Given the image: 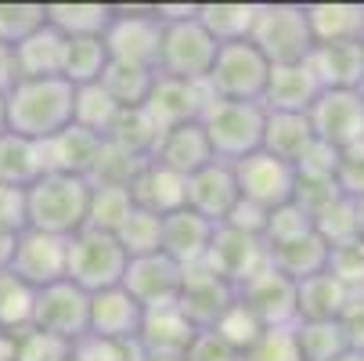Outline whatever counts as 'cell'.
Here are the masks:
<instances>
[{
    "label": "cell",
    "mask_w": 364,
    "mask_h": 361,
    "mask_svg": "<svg viewBox=\"0 0 364 361\" xmlns=\"http://www.w3.org/2000/svg\"><path fill=\"white\" fill-rule=\"evenodd\" d=\"M73 101H76V87L65 83L62 76L18 80L11 87V94L4 98L8 130L26 137V141L43 145L55 134H62L65 127H73Z\"/></svg>",
    "instance_id": "1"
},
{
    "label": "cell",
    "mask_w": 364,
    "mask_h": 361,
    "mask_svg": "<svg viewBox=\"0 0 364 361\" xmlns=\"http://www.w3.org/2000/svg\"><path fill=\"white\" fill-rule=\"evenodd\" d=\"M94 184L76 174H43L26 188L29 199V228L58 239H73L87 228Z\"/></svg>",
    "instance_id": "2"
},
{
    "label": "cell",
    "mask_w": 364,
    "mask_h": 361,
    "mask_svg": "<svg viewBox=\"0 0 364 361\" xmlns=\"http://www.w3.org/2000/svg\"><path fill=\"white\" fill-rule=\"evenodd\" d=\"M267 109L256 101H220L213 98L202 116V130L210 137V148L220 163H242L245 156L264 148Z\"/></svg>",
    "instance_id": "3"
},
{
    "label": "cell",
    "mask_w": 364,
    "mask_h": 361,
    "mask_svg": "<svg viewBox=\"0 0 364 361\" xmlns=\"http://www.w3.org/2000/svg\"><path fill=\"white\" fill-rule=\"evenodd\" d=\"M249 40L271 66H299L318 47L314 29H310V19H306V4H285V0L259 4Z\"/></svg>",
    "instance_id": "4"
},
{
    "label": "cell",
    "mask_w": 364,
    "mask_h": 361,
    "mask_svg": "<svg viewBox=\"0 0 364 361\" xmlns=\"http://www.w3.org/2000/svg\"><path fill=\"white\" fill-rule=\"evenodd\" d=\"M127 264H130L127 249L109 231L83 228V231H76L69 239V268H65V278L73 286H80L83 293H90V296L123 286Z\"/></svg>",
    "instance_id": "5"
},
{
    "label": "cell",
    "mask_w": 364,
    "mask_h": 361,
    "mask_svg": "<svg viewBox=\"0 0 364 361\" xmlns=\"http://www.w3.org/2000/svg\"><path fill=\"white\" fill-rule=\"evenodd\" d=\"M267 76H271V62L256 51L252 40H238V43H220L217 62L205 76L213 98L220 101H264L267 90Z\"/></svg>",
    "instance_id": "6"
},
{
    "label": "cell",
    "mask_w": 364,
    "mask_h": 361,
    "mask_svg": "<svg viewBox=\"0 0 364 361\" xmlns=\"http://www.w3.org/2000/svg\"><path fill=\"white\" fill-rule=\"evenodd\" d=\"M220 43L202 29L198 15L184 22H163V47H159V76L205 83L213 62H217Z\"/></svg>",
    "instance_id": "7"
},
{
    "label": "cell",
    "mask_w": 364,
    "mask_h": 361,
    "mask_svg": "<svg viewBox=\"0 0 364 361\" xmlns=\"http://www.w3.org/2000/svg\"><path fill=\"white\" fill-rule=\"evenodd\" d=\"M101 40H105L112 62L141 66L155 73L159 69V47H163V19L155 15V8H116Z\"/></svg>",
    "instance_id": "8"
},
{
    "label": "cell",
    "mask_w": 364,
    "mask_h": 361,
    "mask_svg": "<svg viewBox=\"0 0 364 361\" xmlns=\"http://www.w3.org/2000/svg\"><path fill=\"white\" fill-rule=\"evenodd\" d=\"M33 329L76 347L90 329V293H83L69 278L40 289L33 303Z\"/></svg>",
    "instance_id": "9"
},
{
    "label": "cell",
    "mask_w": 364,
    "mask_h": 361,
    "mask_svg": "<svg viewBox=\"0 0 364 361\" xmlns=\"http://www.w3.org/2000/svg\"><path fill=\"white\" fill-rule=\"evenodd\" d=\"M65 268H69V239L33 231V228H26L15 239V256H11L8 275H15L33 293L55 282H65Z\"/></svg>",
    "instance_id": "10"
},
{
    "label": "cell",
    "mask_w": 364,
    "mask_h": 361,
    "mask_svg": "<svg viewBox=\"0 0 364 361\" xmlns=\"http://www.w3.org/2000/svg\"><path fill=\"white\" fill-rule=\"evenodd\" d=\"M235 181H238L242 202H252L267 214L292 202L296 195V167H289L285 159L271 156L264 148L245 156L242 163H235Z\"/></svg>",
    "instance_id": "11"
},
{
    "label": "cell",
    "mask_w": 364,
    "mask_h": 361,
    "mask_svg": "<svg viewBox=\"0 0 364 361\" xmlns=\"http://www.w3.org/2000/svg\"><path fill=\"white\" fill-rule=\"evenodd\" d=\"M314 137L332 152L364 141V90H321L314 109L306 113Z\"/></svg>",
    "instance_id": "12"
},
{
    "label": "cell",
    "mask_w": 364,
    "mask_h": 361,
    "mask_svg": "<svg viewBox=\"0 0 364 361\" xmlns=\"http://www.w3.org/2000/svg\"><path fill=\"white\" fill-rule=\"evenodd\" d=\"M205 268H210L217 278H224L228 286H242L249 282L252 275H259L271 261H267V246L259 235H249V231H238V228H228V224H217L213 231V242L205 249Z\"/></svg>",
    "instance_id": "13"
},
{
    "label": "cell",
    "mask_w": 364,
    "mask_h": 361,
    "mask_svg": "<svg viewBox=\"0 0 364 361\" xmlns=\"http://www.w3.org/2000/svg\"><path fill=\"white\" fill-rule=\"evenodd\" d=\"M210 101H213V94L205 83H188V80H173V76L155 73L151 94L144 101V113L163 134V130H173V127H184V123H202Z\"/></svg>",
    "instance_id": "14"
},
{
    "label": "cell",
    "mask_w": 364,
    "mask_h": 361,
    "mask_svg": "<svg viewBox=\"0 0 364 361\" xmlns=\"http://www.w3.org/2000/svg\"><path fill=\"white\" fill-rule=\"evenodd\" d=\"M238 303L264 329H292L296 325V282L274 271L271 264L238 286Z\"/></svg>",
    "instance_id": "15"
},
{
    "label": "cell",
    "mask_w": 364,
    "mask_h": 361,
    "mask_svg": "<svg viewBox=\"0 0 364 361\" xmlns=\"http://www.w3.org/2000/svg\"><path fill=\"white\" fill-rule=\"evenodd\" d=\"M235 300H238V289L228 286L224 278H217L205 264L184 268V282H181L177 307L188 315V322H191L195 329H213V325L231 311Z\"/></svg>",
    "instance_id": "16"
},
{
    "label": "cell",
    "mask_w": 364,
    "mask_h": 361,
    "mask_svg": "<svg viewBox=\"0 0 364 361\" xmlns=\"http://www.w3.org/2000/svg\"><path fill=\"white\" fill-rule=\"evenodd\" d=\"M181 282H184V268L177 261H170L166 253H148V256H134L123 275V289L144 307H163V303H177L181 296Z\"/></svg>",
    "instance_id": "17"
},
{
    "label": "cell",
    "mask_w": 364,
    "mask_h": 361,
    "mask_svg": "<svg viewBox=\"0 0 364 361\" xmlns=\"http://www.w3.org/2000/svg\"><path fill=\"white\" fill-rule=\"evenodd\" d=\"M238 202H242V195H238L231 163L213 159L210 167H202L198 174L188 177V210L205 217L210 224H224Z\"/></svg>",
    "instance_id": "18"
},
{
    "label": "cell",
    "mask_w": 364,
    "mask_h": 361,
    "mask_svg": "<svg viewBox=\"0 0 364 361\" xmlns=\"http://www.w3.org/2000/svg\"><path fill=\"white\" fill-rule=\"evenodd\" d=\"M321 83L306 62L299 66H271L267 90H264V105L267 113H289V116H306L314 109V101L321 98Z\"/></svg>",
    "instance_id": "19"
},
{
    "label": "cell",
    "mask_w": 364,
    "mask_h": 361,
    "mask_svg": "<svg viewBox=\"0 0 364 361\" xmlns=\"http://www.w3.org/2000/svg\"><path fill=\"white\" fill-rule=\"evenodd\" d=\"M144 322V307L123 289H105L90 296V329L94 340H137Z\"/></svg>",
    "instance_id": "20"
},
{
    "label": "cell",
    "mask_w": 364,
    "mask_h": 361,
    "mask_svg": "<svg viewBox=\"0 0 364 361\" xmlns=\"http://www.w3.org/2000/svg\"><path fill=\"white\" fill-rule=\"evenodd\" d=\"M306 66L325 90H364V40L318 43Z\"/></svg>",
    "instance_id": "21"
},
{
    "label": "cell",
    "mask_w": 364,
    "mask_h": 361,
    "mask_svg": "<svg viewBox=\"0 0 364 361\" xmlns=\"http://www.w3.org/2000/svg\"><path fill=\"white\" fill-rule=\"evenodd\" d=\"M198 336V329L188 322V315L177 303H163V307H148L144 322H141V347L148 357H184L191 340Z\"/></svg>",
    "instance_id": "22"
},
{
    "label": "cell",
    "mask_w": 364,
    "mask_h": 361,
    "mask_svg": "<svg viewBox=\"0 0 364 361\" xmlns=\"http://www.w3.org/2000/svg\"><path fill=\"white\" fill-rule=\"evenodd\" d=\"M217 156L210 148V137H205L202 123H184V127H173V130H163L159 145L151 152V163H159L181 177H191L198 174L202 167H210Z\"/></svg>",
    "instance_id": "23"
},
{
    "label": "cell",
    "mask_w": 364,
    "mask_h": 361,
    "mask_svg": "<svg viewBox=\"0 0 364 361\" xmlns=\"http://www.w3.org/2000/svg\"><path fill=\"white\" fill-rule=\"evenodd\" d=\"M130 199L134 206H141V210L148 214H159V217H170L177 210H184L188 206V177L159 167V163H144L130 184Z\"/></svg>",
    "instance_id": "24"
},
{
    "label": "cell",
    "mask_w": 364,
    "mask_h": 361,
    "mask_svg": "<svg viewBox=\"0 0 364 361\" xmlns=\"http://www.w3.org/2000/svg\"><path fill=\"white\" fill-rule=\"evenodd\" d=\"M217 224H210L205 217L191 214L188 206L170 217H163V253L170 261H177L181 268H195L205 261V249L213 242Z\"/></svg>",
    "instance_id": "25"
},
{
    "label": "cell",
    "mask_w": 364,
    "mask_h": 361,
    "mask_svg": "<svg viewBox=\"0 0 364 361\" xmlns=\"http://www.w3.org/2000/svg\"><path fill=\"white\" fill-rule=\"evenodd\" d=\"M101 148V137L87 134L83 127H65L62 134H55L50 141L40 145L43 152V174H76V177H87L90 174V163Z\"/></svg>",
    "instance_id": "26"
},
{
    "label": "cell",
    "mask_w": 364,
    "mask_h": 361,
    "mask_svg": "<svg viewBox=\"0 0 364 361\" xmlns=\"http://www.w3.org/2000/svg\"><path fill=\"white\" fill-rule=\"evenodd\" d=\"M15 66H18V80H55V76H62L65 36L55 26L36 29L29 40H22L15 47Z\"/></svg>",
    "instance_id": "27"
},
{
    "label": "cell",
    "mask_w": 364,
    "mask_h": 361,
    "mask_svg": "<svg viewBox=\"0 0 364 361\" xmlns=\"http://www.w3.org/2000/svg\"><path fill=\"white\" fill-rule=\"evenodd\" d=\"M267 261L285 278L303 282V278H314V275H321L328 268V242L318 231H310V235H299V239H292L285 246L267 249Z\"/></svg>",
    "instance_id": "28"
},
{
    "label": "cell",
    "mask_w": 364,
    "mask_h": 361,
    "mask_svg": "<svg viewBox=\"0 0 364 361\" xmlns=\"http://www.w3.org/2000/svg\"><path fill=\"white\" fill-rule=\"evenodd\" d=\"M346 303L350 293L328 271L296 282V322H339Z\"/></svg>",
    "instance_id": "29"
},
{
    "label": "cell",
    "mask_w": 364,
    "mask_h": 361,
    "mask_svg": "<svg viewBox=\"0 0 364 361\" xmlns=\"http://www.w3.org/2000/svg\"><path fill=\"white\" fill-rule=\"evenodd\" d=\"M259 4H245V0H210V4H198V22L217 43H238L252 36Z\"/></svg>",
    "instance_id": "30"
},
{
    "label": "cell",
    "mask_w": 364,
    "mask_h": 361,
    "mask_svg": "<svg viewBox=\"0 0 364 361\" xmlns=\"http://www.w3.org/2000/svg\"><path fill=\"white\" fill-rule=\"evenodd\" d=\"M116 4H90V0H76V4H43L47 26H55L65 40L73 36H105L112 22Z\"/></svg>",
    "instance_id": "31"
},
{
    "label": "cell",
    "mask_w": 364,
    "mask_h": 361,
    "mask_svg": "<svg viewBox=\"0 0 364 361\" xmlns=\"http://www.w3.org/2000/svg\"><path fill=\"white\" fill-rule=\"evenodd\" d=\"M314 127L306 116H289V113H267V127H264V152L285 159L289 167H296L306 148L314 145Z\"/></svg>",
    "instance_id": "32"
},
{
    "label": "cell",
    "mask_w": 364,
    "mask_h": 361,
    "mask_svg": "<svg viewBox=\"0 0 364 361\" xmlns=\"http://www.w3.org/2000/svg\"><path fill=\"white\" fill-rule=\"evenodd\" d=\"M43 177V152L36 141H26L11 130L0 134V184L29 188Z\"/></svg>",
    "instance_id": "33"
},
{
    "label": "cell",
    "mask_w": 364,
    "mask_h": 361,
    "mask_svg": "<svg viewBox=\"0 0 364 361\" xmlns=\"http://www.w3.org/2000/svg\"><path fill=\"white\" fill-rule=\"evenodd\" d=\"M109 47L101 36H73L65 40V66H62V80L73 87H90L101 83L109 69Z\"/></svg>",
    "instance_id": "34"
},
{
    "label": "cell",
    "mask_w": 364,
    "mask_h": 361,
    "mask_svg": "<svg viewBox=\"0 0 364 361\" xmlns=\"http://www.w3.org/2000/svg\"><path fill=\"white\" fill-rule=\"evenodd\" d=\"M306 19L318 43L364 40V4H306Z\"/></svg>",
    "instance_id": "35"
},
{
    "label": "cell",
    "mask_w": 364,
    "mask_h": 361,
    "mask_svg": "<svg viewBox=\"0 0 364 361\" xmlns=\"http://www.w3.org/2000/svg\"><path fill=\"white\" fill-rule=\"evenodd\" d=\"M119 105L109 98V90L101 87V83H90V87H76V101H73V123L83 127L87 134L101 137L105 141L109 130L116 127L119 120Z\"/></svg>",
    "instance_id": "36"
},
{
    "label": "cell",
    "mask_w": 364,
    "mask_h": 361,
    "mask_svg": "<svg viewBox=\"0 0 364 361\" xmlns=\"http://www.w3.org/2000/svg\"><path fill=\"white\" fill-rule=\"evenodd\" d=\"M155 73L141 69V66H123V62H109L105 76H101V87L109 90V98L119 109H144V101L151 94Z\"/></svg>",
    "instance_id": "37"
},
{
    "label": "cell",
    "mask_w": 364,
    "mask_h": 361,
    "mask_svg": "<svg viewBox=\"0 0 364 361\" xmlns=\"http://www.w3.org/2000/svg\"><path fill=\"white\" fill-rule=\"evenodd\" d=\"M159 137H163L159 127L148 120L144 109H123L105 141L127 148L130 156H137V159H151V152H155V145H159Z\"/></svg>",
    "instance_id": "38"
},
{
    "label": "cell",
    "mask_w": 364,
    "mask_h": 361,
    "mask_svg": "<svg viewBox=\"0 0 364 361\" xmlns=\"http://www.w3.org/2000/svg\"><path fill=\"white\" fill-rule=\"evenodd\" d=\"M296 347L303 361H336L346 354V340L339 322H296Z\"/></svg>",
    "instance_id": "39"
},
{
    "label": "cell",
    "mask_w": 364,
    "mask_h": 361,
    "mask_svg": "<svg viewBox=\"0 0 364 361\" xmlns=\"http://www.w3.org/2000/svg\"><path fill=\"white\" fill-rule=\"evenodd\" d=\"M130 210H134L130 188H119V184H94V192H90L87 228H97V231L116 235L119 224L130 217Z\"/></svg>",
    "instance_id": "40"
},
{
    "label": "cell",
    "mask_w": 364,
    "mask_h": 361,
    "mask_svg": "<svg viewBox=\"0 0 364 361\" xmlns=\"http://www.w3.org/2000/svg\"><path fill=\"white\" fill-rule=\"evenodd\" d=\"M116 239L127 249L130 261H134V256H148V253H163V217L134 206L130 217L119 224Z\"/></svg>",
    "instance_id": "41"
},
{
    "label": "cell",
    "mask_w": 364,
    "mask_h": 361,
    "mask_svg": "<svg viewBox=\"0 0 364 361\" xmlns=\"http://www.w3.org/2000/svg\"><path fill=\"white\" fill-rule=\"evenodd\" d=\"M144 163H148V159L130 156L127 148H119V145H112V141H101L97 156H94V163H90L87 181H90V184H119V188H130L134 177H137V170H141Z\"/></svg>",
    "instance_id": "42"
},
{
    "label": "cell",
    "mask_w": 364,
    "mask_h": 361,
    "mask_svg": "<svg viewBox=\"0 0 364 361\" xmlns=\"http://www.w3.org/2000/svg\"><path fill=\"white\" fill-rule=\"evenodd\" d=\"M33 303H36V293L29 286H22L8 271H0V329L11 336L33 329Z\"/></svg>",
    "instance_id": "43"
},
{
    "label": "cell",
    "mask_w": 364,
    "mask_h": 361,
    "mask_svg": "<svg viewBox=\"0 0 364 361\" xmlns=\"http://www.w3.org/2000/svg\"><path fill=\"white\" fill-rule=\"evenodd\" d=\"M43 26H47V15H43V4H36V0H0V43L18 47Z\"/></svg>",
    "instance_id": "44"
},
{
    "label": "cell",
    "mask_w": 364,
    "mask_h": 361,
    "mask_svg": "<svg viewBox=\"0 0 364 361\" xmlns=\"http://www.w3.org/2000/svg\"><path fill=\"white\" fill-rule=\"evenodd\" d=\"M350 296H364V239H346L328 246V268H325Z\"/></svg>",
    "instance_id": "45"
},
{
    "label": "cell",
    "mask_w": 364,
    "mask_h": 361,
    "mask_svg": "<svg viewBox=\"0 0 364 361\" xmlns=\"http://www.w3.org/2000/svg\"><path fill=\"white\" fill-rule=\"evenodd\" d=\"M314 231V217H310L299 202H285L278 210L267 214V224H264V246L274 249V246H285L299 235H310Z\"/></svg>",
    "instance_id": "46"
},
{
    "label": "cell",
    "mask_w": 364,
    "mask_h": 361,
    "mask_svg": "<svg viewBox=\"0 0 364 361\" xmlns=\"http://www.w3.org/2000/svg\"><path fill=\"white\" fill-rule=\"evenodd\" d=\"M314 231L328 246H339V242L353 239L357 235V206H353V199L336 195L328 206H321V210L314 214Z\"/></svg>",
    "instance_id": "47"
},
{
    "label": "cell",
    "mask_w": 364,
    "mask_h": 361,
    "mask_svg": "<svg viewBox=\"0 0 364 361\" xmlns=\"http://www.w3.org/2000/svg\"><path fill=\"white\" fill-rule=\"evenodd\" d=\"M73 357L76 361H148L141 340H94V336H83L73 347Z\"/></svg>",
    "instance_id": "48"
},
{
    "label": "cell",
    "mask_w": 364,
    "mask_h": 361,
    "mask_svg": "<svg viewBox=\"0 0 364 361\" xmlns=\"http://www.w3.org/2000/svg\"><path fill=\"white\" fill-rule=\"evenodd\" d=\"M213 333H217V336H220L228 347H235L238 354H245V350H249V347L259 340L264 325H259V322H256V318L245 311V307L235 300V303H231V311H228V315H224V318L213 325Z\"/></svg>",
    "instance_id": "49"
},
{
    "label": "cell",
    "mask_w": 364,
    "mask_h": 361,
    "mask_svg": "<svg viewBox=\"0 0 364 361\" xmlns=\"http://www.w3.org/2000/svg\"><path fill=\"white\" fill-rule=\"evenodd\" d=\"M242 361H303L292 329H264L259 340L242 354Z\"/></svg>",
    "instance_id": "50"
},
{
    "label": "cell",
    "mask_w": 364,
    "mask_h": 361,
    "mask_svg": "<svg viewBox=\"0 0 364 361\" xmlns=\"http://www.w3.org/2000/svg\"><path fill=\"white\" fill-rule=\"evenodd\" d=\"M336 188L346 199H364V141L336 152Z\"/></svg>",
    "instance_id": "51"
},
{
    "label": "cell",
    "mask_w": 364,
    "mask_h": 361,
    "mask_svg": "<svg viewBox=\"0 0 364 361\" xmlns=\"http://www.w3.org/2000/svg\"><path fill=\"white\" fill-rule=\"evenodd\" d=\"M73 354L69 343L47 336L40 329H26L15 336V361H65Z\"/></svg>",
    "instance_id": "52"
},
{
    "label": "cell",
    "mask_w": 364,
    "mask_h": 361,
    "mask_svg": "<svg viewBox=\"0 0 364 361\" xmlns=\"http://www.w3.org/2000/svg\"><path fill=\"white\" fill-rule=\"evenodd\" d=\"M26 228H29V199H26V188L0 184V231L22 235Z\"/></svg>",
    "instance_id": "53"
},
{
    "label": "cell",
    "mask_w": 364,
    "mask_h": 361,
    "mask_svg": "<svg viewBox=\"0 0 364 361\" xmlns=\"http://www.w3.org/2000/svg\"><path fill=\"white\" fill-rule=\"evenodd\" d=\"M184 361H242V354L235 347H228L213 329H198V336L191 340Z\"/></svg>",
    "instance_id": "54"
},
{
    "label": "cell",
    "mask_w": 364,
    "mask_h": 361,
    "mask_svg": "<svg viewBox=\"0 0 364 361\" xmlns=\"http://www.w3.org/2000/svg\"><path fill=\"white\" fill-rule=\"evenodd\" d=\"M339 329H343L346 350L364 354V296H350V303L339 315Z\"/></svg>",
    "instance_id": "55"
},
{
    "label": "cell",
    "mask_w": 364,
    "mask_h": 361,
    "mask_svg": "<svg viewBox=\"0 0 364 361\" xmlns=\"http://www.w3.org/2000/svg\"><path fill=\"white\" fill-rule=\"evenodd\" d=\"M15 83H18V66H15V47H8V43H0V98H8Z\"/></svg>",
    "instance_id": "56"
},
{
    "label": "cell",
    "mask_w": 364,
    "mask_h": 361,
    "mask_svg": "<svg viewBox=\"0 0 364 361\" xmlns=\"http://www.w3.org/2000/svg\"><path fill=\"white\" fill-rule=\"evenodd\" d=\"M15 239H18V235L0 231V271H8V268H11V256H15Z\"/></svg>",
    "instance_id": "57"
},
{
    "label": "cell",
    "mask_w": 364,
    "mask_h": 361,
    "mask_svg": "<svg viewBox=\"0 0 364 361\" xmlns=\"http://www.w3.org/2000/svg\"><path fill=\"white\" fill-rule=\"evenodd\" d=\"M0 361H15V336L0 329Z\"/></svg>",
    "instance_id": "58"
},
{
    "label": "cell",
    "mask_w": 364,
    "mask_h": 361,
    "mask_svg": "<svg viewBox=\"0 0 364 361\" xmlns=\"http://www.w3.org/2000/svg\"><path fill=\"white\" fill-rule=\"evenodd\" d=\"M353 206H357V239H364V199H357Z\"/></svg>",
    "instance_id": "59"
},
{
    "label": "cell",
    "mask_w": 364,
    "mask_h": 361,
    "mask_svg": "<svg viewBox=\"0 0 364 361\" xmlns=\"http://www.w3.org/2000/svg\"><path fill=\"white\" fill-rule=\"evenodd\" d=\"M336 361H364V354H353V350H346L343 357H336Z\"/></svg>",
    "instance_id": "60"
},
{
    "label": "cell",
    "mask_w": 364,
    "mask_h": 361,
    "mask_svg": "<svg viewBox=\"0 0 364 361\" xmlns=\"http://www.w3.org/2000/svg\"><path fill=\"white\" fill-rule=\"evenodd\" d=\"M148 361H184V357H148Z\"/></svg>",
    "instance_id": "61"
},
{
    "label": "cell",
    "mask_w": 364,
    "mask_h": 361,
    "mask_svg": "<svg viewBox=\"0 0 364 361\" xmlns=\"http://www.w3.org/2000/svg\"><path fill=\"white\" fill-rule=\"evenodd\" d=\"M65 361H76V357H73V354H69V357H65Z\"/></svg>",
    "instance_id": "62"
}]
</instances>
